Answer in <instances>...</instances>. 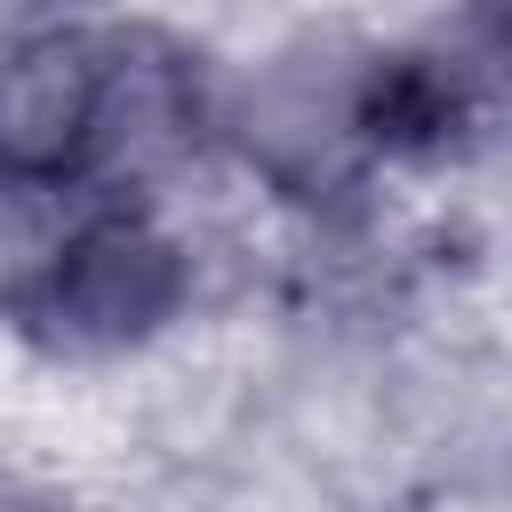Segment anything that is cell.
<instances>
[{
    "instance_id": "6da1fadb",
    "label": "cell",
    "mask_w": 512,
    "mask_h": 512,
    "mask_svg": "<svg viewBox=\"0 0 512 512\" xmlns=\"http://www.w3.org/2000/svg\"><path fill=\"white\" fill-rule=\"evenodd\" d=\"M104 112H112V72L80 32L24 40L0 64V176L40 184L80 168V152L104 144Z\"/></svg>"
},
{
    "instance_id": "7a4b0ae2",
    "label": "cell",
    "mask_w": 512,
    "mask_h": 512,
    "mask_svg": "<svg viewBox=\"0 0 512 512\" xmlns=\"http://www.w3.org/2000/svg\"><path fill=\"white\" fill-rule=\"evenodd\" d=\"M176 296H184V264L144 224H96L48 272V320L80 344H128L152 320H168Z\"/></svg>"
}]
</instances>
